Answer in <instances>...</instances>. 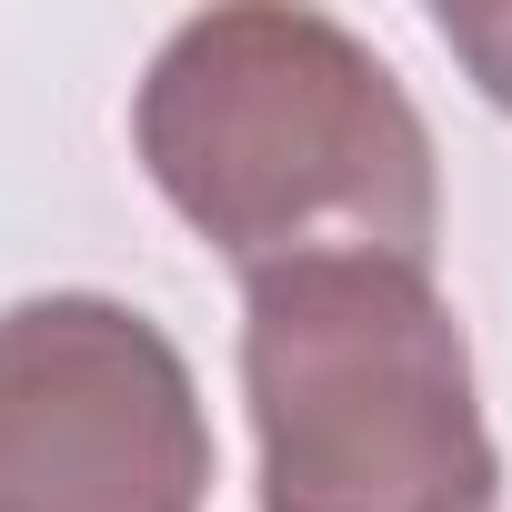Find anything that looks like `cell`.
Returning a JSON list of instances; mask_svg holds the SVG:
<instances>
[{"label":"cell","instance_id":"1","mask_svg":"<svg viewBox=\"0 0 512 512\" xmlns=\"http://www.w3.org/2000/svg\"><path fill=\"white\" fill-rule=\"evenodd\" d=\"M131 151L241 282L292 262L432 272V131L392 61L332 11L282 0L191 11L131 91Z\"/></svg>","mask_w":512,"mask_h":512},{"label":"cell","instance_id":"2","mask_svg":"<svg viewBox=\"0 0 512 512\" xmlns=\"http://www.w3.org/2000/svg\"><path fill=\"white\" fill-rule=\"evenodd\" d=\"M241 402L262 512H492L462 312L422 262H292L241 282Z\"/></svg>","mask_w":512,"mask_h":512},{"label":"cell","instance_id":"3","mask_svg":"<svg viewBox=\"0 0 512 512\" xmlns=\"http://www.w3.org/2000/svg\"><path fill=\"white\" fill-rule=\"evenodd\" d=\"M211 412L181 342L111 292L0 312V512H201Z\"/></svg>","mask_w":512,"mask_h":512},{"label":"cell","instance_id":"4","mask_svg":"<svg viewBox=\"0 0 512 512\" xmlns=\"http://www.w3.org/2000/svg\"><path fill=\"white\" fill-rule=\"evenodd\" d=\"M432 31H442V51L472 71V91H482L492 111H512V0H442Z\"/></svg>","mask_w":512,"mask_h":512}]
</instances>
